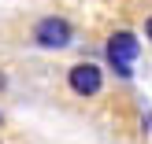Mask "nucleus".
I'll return each mask as SVG.
<instances>
[{
	"label": "nucleus",
	"instance_id": "obj_3",
	"mask_svg": "<svg viewBox=\"0 0 152 144\" xmlns=\"http://www.w3.org/2000/svg\"><path fill=\"white\" fill-rule=\"evenodd\" d=\"M67 85H71L78 96H96L104 89V74H100L96 63H74L71 74H67Z\"/></svg>",
	"mask_w": 152,
	"mask_h": 144
},
{
	"label": "nucleus",
	"instance_id": "obj_2",
	"mask_svg": "<svg viewBox=\"0 0 152 144\" xmlns=\"http://www.w3.org/2000/svg\"><path fill=\"white\" fill-rule=\"evenodd\" d=\"M71 37H74L71 22H67V19H56V15L41 19V22H37V30H34V41L41 44V48H52V52H56V48H67Z\"/></svg>",
	"mask_w": 152,
	"mask_h": 144
},
{
	"label": "nucleus",
	"instance_id": "obj_1",
	"mask_svg": "<svg viewBox=\"0 0 152 144\" xmlns=\"http://www.w3.org/2000/svg\"><path fill=\"white\" fill-rule=\"evenodd\" d=\"M108 63L115 67V74L119 78H130L134 74V63H137V56H141V41L130 33V30H119V33H111L108 37Z\"/></svg>",
	"mask_w": 152,
	"mask_h": 144
}]
</instances>
